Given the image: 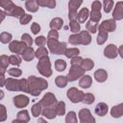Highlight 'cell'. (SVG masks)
I'll use <instances>...</instances> for the list:
<instances>
[{
    "label": "cell",
    "mask_w": 123,
    "mask_h": 123,
    "mask_svg": "<svg viewBox=\"0 0 123 123\" xmlns=\"http://www.w3.org/2000/svg\"><path fill=\"white\" fill-rule=\"evenodd\" d=\"M28 93L32 96H38L42 90H45L48 87V83L44 78L37 76L28 77Z\"/></svg>",
    "instance_id": "obj_1"
},
{
    "label": "cell",
    "mask_w": 123,
    "mask_h": 123,
    "mask_svg": "<svg viewBox=\"0 0 123 123\" xmlns=\"http://www.w3.org/2000/svg\"><path fill=\"white\" fill-rule=\"evenodd\" d=\"M47 47L50 53L55 55H64L67 50V45L65 42H60L58 39L47 38Z\"/></svg>",
    "instance_id": "obj_2"
},
{
    "label": "cell",
    "mask_w": 123,
    "mask_h": 123,
    "mask_svg": "<svg viewBox=\"0 0 123 123\" xmlns=\"http://www.w3.org/2000/svg\"><path fill=\"white\" fill-rule=\"evenodd\" d=\"M37 69L39 72V74L43 77H51L52 76V68H51V62L49 57H46L42 60H39L37 64Z\"/></svg>",
    "instance_id": "obj_3"
},
{
    "label": "cell",
    "mask_w": 123,
    "mask_h": 123,
    "mask_svg": "<svg viewBox=\"0 0 123 123\" xmlns=\"http://www.w3.org/2000/svg\"><path fill=\"white\" fill-rule=\"evenodd\" d=\"M102 8H103L102 2H100L98 0H95L91 3V12L89 14L90 21L98 24V22L100 21V19L102 17V14H101V9Z\"/></svg>",
    "instance_id": "obj_4"
},
{
    "label": "cell",
    "mask_w": 123,
    "mask_h": 123,
    "mask_svg": "<svg viewBox=\"0 0 123 123\" xmlns=\"http://www.w3.org/2000/svg\"><path fill=\"white\" fill-rule=\"evenodd\" d=\"M86 70L81 65H71L68 73H67V79L68 82H74L77 79H81L85 75Z\"/></svg>",
    "instance_id": "obj_5"
},
{
    "label": "cell",
    "mask_w": 123,
    "mask_h": 123,
    "mask_svg": "<svg viewBox=\"0 0 123 123\" xmlns=\"http://www.w3.org/2000/svg\"><path fill=\"white\" fill-rule=\"evenodd\" d=\"M66 96L67 98L74 104H77V103H80V102H83L84 100V96H85V93L78 89L77 87H70L67 91H66Z\"/></svg>",
    "instance_id": "obj_6"
},
{
    "label": "cell",
    "mask_w": 123,
    "mask_h": 123,
    "mask_svg": "<svg viewBox=\"0 0 123 123\" xmlns=\"http://www.w3.org/2000/svg\"><path fill=\"white\" fill-rule=\"evenodd\" d=\"M83 4L82 0H70L68 2V18L69 20L77 19L78 10Z\"/></svg>",
    "instance_id": "obj_7"
},
{
    "label": "cell",
    "mask_w": 123,
    "mask_h": 123,
    "mask_svg": "<svg viewBox=\"0 0 123 123\" xmlns=\"http://www.w3.org/2000/svg\"><path fill=\"white\" fill-rule=\"evenodd\" d=\"M80 123H96L94 116H92L88 109H82L78 112Z\"/></svg>",
    "instance_id": "obj_8"
},
{
    "label": "cell",
    "mask_w": 123,
    "mask_h": 123,
    "mask_svg": "<svg viewBox=\"0 0 123 123\" xmlns=\"http://www.w3.org/2000/svg\"><path fill=\"white\" fill-rule=\"evenodd\" d=\"M27 46L20 40H12L10 44H9V49L12 53H13L14 55H21L22 52L25 50Z\"/></svg>",
    "instance_id": "obj_9"
},
{
    "label": "cell",
    "mask_w": 123,
    "mask_h": 123,
    "mask_svg": "<svg viewBox=\"0 0 123 123\" xmlns=\"http://www.w3.org/2000/svg\"><path fill=\"white\" fill-rule=\"evenodd\" d=\"M57 103H58L57 98H56L55 94L52 93V92H46L43 95V97L41 98V100H40V104L42 105L43 108L52 107V106L56 105Z\"/></svg>",
    "instance_id": "obj_10"
},
{
    "label": "cell",
    "mask_w": 123,
    "mask_h": 123,
    "mask_svg": "<svg viewBox=\"0 0 123 123\" xmlns=\"http://www.w3.org/2000/svg\"><path fill=\"white\" fill-rule=\"evenodd\" d=\"M12 102H13V105L15 106V108L23 109V108H26L29 105L30 99H29L28 96H26L24 94H18V95L13 97Z\"/></svg>",
    "instance_id": "obj_11"
},
{
    "label": "cell",
    "mask_w": 123,
    "mask_h": 123,
    "mask_svg": "<svg viewBox=\"0 0 123 123\" xmlns=\"http://www.w3.org/2000/svg\"><path fill=\"white\" fill-rule=\"evenodd\" d=\"M104 56L110 60L115 59L118 56V48L112 43L108 44L104 49Z\"/></svg>",
    "instance_id": "obj_12"
},
{
    "label": "cell",
    "mask_w": 123,
    "mask_h": 123,
    "mask_svg": "<svg viewBox=\"0 0 123 123\" xmlns=\"http://www.w3.org/2000/svg\"><path fill=\"white\" fill-rule=\"evenodd\" d=\"M98 28L100 29H103L104 31L110 33V32H114L115 29H116V21L113 19V18H111V19H106L104 20L99 26Z\"/></svg>",
    "instance_id": "obj_13"
},
{
    "label": "cell",
    "mask_w": 123,
    "mask_h": 123,
    "mask_svg": "<svg viewBox=\"0 0 123 123\" xmlns=\"http://www.w3.org/2000/svg\"><path fill=\"white\" fill-rule=\"evenodd\" d=\"M5 87L10 91H20L19 87V79L16 78H8L6 81Z\"/></svg>",
    "instance_id": "obj_14"
},
{
    "label": "cell",
    "mask_w": 123,
    "mask_h": 123,
    "mask_svg": "<svg viewBox=\"0 0 123 123\" xmlns=\"http://www.w3.org/2000/svg\"><path fill=\"white\" fill-rule=\"evenodd\" d=\"M112 18L116 20L123 19V1H118L115 3V7L112 12Z\"/></svg>",
    "instance_id": "obj_15"
},
{
    "label": "cell",
    "mask_w": 123,
    "mask_h": 123,
    "mask_svg": "<svg viewBox=\"0 0 123 123\" xmlns=\"http://www.w3.org/2000/svg\"><path fill=\"white\" fill-rule=\"evenodd\" d=\"M25 14H26V13H25L24 9L21 8L20 6H17V5H14V6L12 8V10L7 12V15L12 16V17H16V18H19V19H20L21 17H23Z\"/></svg>",
    "instance_id": "obj_16"
},
{
    "label": "cell",
    "mask_w": 123,
    "mask_h": 123,
    "mask_svg": "<svg viewBox=\"0 0 123 123\" xmlns=\"http://www.w3.org/2000/svg\"><path fill=\"white\" fill-rule=\"evenodd\" d=\"M20 56L25 62H31L36 58V51L33 47H26Z\"/></svg>",
    "instance_id": "obj_17"
},
{
    "label": "cell",
    "mask_w": 123,
    "mask_h": 123,
    "mask_svg": "<svg viewBox=\"0 0 123 123\" xmlns=\"http://www.w3.org/2000/svg\"><path fill=\"white\" fill-rule=\"evenodd\" d=\"M93 77H94V79H95L96 82H98V83H104L108 79V72L105 69H103V68H99V69H97L94 72Z\"/></svg>",
    "instance_id": "obj_18"
},
{
    "label": "cell",
    "mask_w": 123,
    "mask_h": 123,
    "mask_svg": "<svg viewBox=\"0 0 123 123\" xmlns=\"http://www.w3.org/2000/svg\"><path fill=\"white\" fill-rule=\"evenodd\" d=\"M56 105H54L52 107L43 108V110H42V115L44 117H46L47 119H54V118H56V116H58L57 115V111H56Z\"/></svg>",
    "instance_id": "obj_19"
},
{
    "label": "cell",
    "mask_w": 123,
    "mask_h": 123,
    "mask_svg": "<svg viewBox=\"0 0 123 123\" xmlns=\"http://www.w3.org/2000/svg\"><path fill=\"white\" fill-rule=\"evenodd\" d=\"M108 111H109V108H108V105L104 102H100L96 105L95 107V113L99 116H105L107 113H108Z\"/></svg>",
    "instance_id": "obj_20"
},
{
    "label": "cell",
    "mask_w": 123,
    "mask_h": 123,
    "mask_svg": "<svg viewBox=\"0 0 123 123\" xmlns=\"http://www.w3.org/2000/svg\"><path fill=\"white\" fill-rule=\"evenodd\" d=\"M89 11H88V9L87 8H82L79 12H78V15H77V20H78V22L80 23V24H82V23H85L86 21V19L88 18V16H89Z\"/></svg>",
    "instance_id": "obj_21"
},
{
    "label": "cell",
    "mask_w": 123,
    "mask_h": 123,
    "mask_svg": "<svg viewBox=\"0 0 123 123\" xmlns=\"http://www.w3.org/2000/svg\"><path fill=\"white\" fill-rule=\"evenodd\" d=\"M10 64L9 57L6 55H1L0 57V76H4L5 72H7L8 65Z\"/></svg>",
    "instance_id": "obj_22"
},
{
    "label": "cell",
    "mask_w": 123,
    "mask_h": 123,
    "mask_svg": "<svg viewBox=\"0 0 123 123\" xmlns=\"http://www.w3.org/2000/svg\"><path fill=\"white\" fill-rule=\"evenodd\" d=\"M111 115L113 118H119V117L123 116V103L113 106L111 109Z\"/></svg>",
    "instance_id": "obj_23"
},
{
    "label": "cell",
    "mask_w": 123,
    "mask_h": 123,
    "mask_svg": "<svg viewBox=\"0 0 123 123\" xmlns=\"http://www.w3.org/2000/svg\"><path fill=\"white\" fill-rule=\"evenodd\" d=\"M92 85V78L89 75H84L80 80H79V86L82 88H88Z\"/></svg>",
    "instance_id": "obj_24"
},
{
    "label": "cell",
    "mask_w": 123,
    "mask_h": 123,
    "mask_svg": "<svg viewBox=\"0 0 123 123\" xmlns=\"http://www.w3.org/2000/svg\"><path fill=\"white\" fill-rule=\"evenodd\" d=\"M108 37H109V33L104 31L103 29H100L98 28V36H97V38H96V42L98 45H103L107 39H108Z\"/></svg>",
    "instance_id": "obj_25"
},
{
    "label": "cell",
    "mask_w": 123,
    "mask_h": 123,
    "mask_svg": "<svg viewBox=\"0 0 123 123\" xmlns=\"http://www.w3.org/2000/svg\"><path fill=\"white\" fill-rule=\"evenodd\" d=\"M25 8L30 12H36L39 9V6L37 4V0H27L25 2Z\"/></svg>",
    "instance_id": "obj_26"
},
{
    "label": "cell",
    "mask_w": 123,
    "mask_h": 123,
    "mask_svg": "<svg viewBox=\"0 0 123 123\" xmlns=\"http://www.w3.org/2000/svg\"><path fill=\"white\" fill-rule=\"evenodd\" d=\"M51 30H60L62 29V27L63 26V19L61 18V17H55L53 18L51 21H50V24H49Z\"/></svg>",
    "instance_id": "obj_27"
},
{
    "label": "cell",
    "mask_w": 123,
    "mask_h": 123,
    "mask_svg": "<svg viewBox=\"0 0 123 123\" xmlns=\"http://www.w3.org/2000/svg\"><path fill=\"white\" fill-rule=\"evenodd\" d=\"M67 83H68V79L66 76H63V75H59L55 79V84L59 88L65 87L67 86Z\"/></svg>",
    "instance_id": "obj_28"
},
{
    "label": "cell",
    "mask_w": 123,
    "mask_h": 123,
    "mask_svg": "<svg viewBox=\"0 0 123 123\" xmlns=\"http://www.w3.org/2000/svg\"><path fill=\"white\" fill-rule=\"evenodd\" d=\"M80 35V37H81V41H82V44L83 45H88L90 42H91V36L90 34L86 30L84 31H81L79 33Z\"/></svg>",
    "instance_id": "obj_29"
},
{
    "label": "cell",
    "mask_w": 123,
    "mask_h": 123,
    "mask_svg": "<svg viewBox=\"0 0 123 123\" xmlns=\"http://www.w3.org/2000/svg\"><path fill=\"white\" fill-rule=\"evenodd\" d=\"M42 110H43V107L40 104V102L35 103L32 106V110H31L32 111V115L34 117H38L40 114H42Z\"/></svg>",
    "instance_id": "obj_30"
},
{
    "label": "cell",
    "mask_w": 123,
    "mask_h": 123,
    "mask_svg": "<svg viewBox=\"0 0 123 123\" xmlns=\"http://www.w3.org/2000/svg\"><path fill=\"white\" fill-rule=\"evenodd\" d=\"M69 29H70V32H72L73 34H79L81 32V24L78 22L77 19L70 20L69 21Z\"/></svg>",
    "instance_id": "obj_31"
},
{
    "label": "cell",
    "mask_w": 123,
    "mask_h": 123,
    "mask_svg": "<svg viewBox=\"0 0 123 123\" xmlns=\"http://www.w3.org/2000/svg\"><path fill=\"white\" fill-rule=\"evenodd\" d=\"M48 51L49 50L44 46L43 47H38L36 51V58L38 59V61H39V60H42V59L48 57Z\"/></svg>",
    "instance_id": "obj_32"
},
{
    "label": "cell",
    "mask_w": 123,
    "mask_h": 123,
    "mask_svg": "<svg viewBox=\"0 0 123 123\" xmlns=\"http://www.w3.org/2000/svg\"><path fill=\"white\" fill-rule=\"evenodd\" d=\"M80 54V50L77 47H72V48H67V50L65 51L64 56L68 59H73L75 57H78Z\"/></svg>",
    "instance_id": "obj_33"
},
{
    "label": "cell",
    "mask_w": 123,
    "mask_h": 123,
    "mask_svg": "<svg viewBox=\"0 0 123 123\" xmlns=\"http://www.w3.org/2000/svg\"><path fill=\"white\" fill-rule=\"evenodd\" d=\"M39 7H46L49 9H54L56 7V0H37Z\"/></svg>",
    "instance_id": "obj_34"
},
{
    "label": "cell",
    "mask_w": 123,
    "mask_h": 123,
    "mask_svg": "<svg viewBox=\"0 0 123 123\" xmlns=\"http://www.w3.org/2000/svg\"><path fill=\"white\" fill-rule=\"evenodd\" d=\"M16 118L21 120V121H24L26 123H28L30 121V115H29V111L27 110H22L20 111L17 112L16 114Z\"/></svg>",
    "instance_id": "obj_35"
},
{
    "label": "cell",
    "mask_w": 123,
    "mask_h": 123,
    "mask_svg": "<svg viewBox=\"0 0 123 123\" xmlns=\"http://www.w3.org/2000/svg\"><path fill=\"white\" fill-rule=\"evenodd\" d=\"M12 35L11 34V33H8V32H2L1 34H0V41H1V43H4V44H6V43H11L12 40Z\"/></svg>",
    "instance_id": "obj_36"
},
{
    "label": "cell",
    "mask_w": 123,
    "mask_h": 123,
    "mask_svg": "<svg viewBox=\"0 0 123 123\" xmlns=\"http://www.w3.org/2000/svg\"><path fill=\"white\" fill-rule=\"evenodd\" d=\"M81 66H82L86 71H89V70H91V69L94 67V62H93L91 59H89V58L84 59Z\"/></svg>",
    "instance_id": "obj_37"
},
{
    "label": "cell",
    "mask_w": 123,
    "mask_h": 123,
    "mask_svg": "<svg viewBox=\"0 0 123 123\" xmlns=\"http://www.w3.org/2000/svg\"><path fill=\"white\" fill-rule=\"evenodd\" d=\"M66 66H67V64H66V62L64 60H62V59L56 60V62H55V68H56L57 71H59V72L64 71Z\"/></svg>",
    "instance_id": "obj_38"
},
{
    "label": "cell",
    "mask_w": 123,
    "mask_h": 123,
    "mask_svg": "<svg viewBox=\"0 0 123 123\" xmlns=\"http://www.w3.org/2000/svg\"><path fill=\"white\" fill-rule=\"evenodd\" d=\"M14 5L15 4L11 0H3V1L0 2V6H1V8H3V11H5L6 13L8 12H10Z\"/></svg>",
    "instance_id": "obj_39"
},
{
    "label": "cell",
    "mask_w": 123,
    "mask_h": 123,
    "mask_svg": "<svg viewBox=\"0 0 123 123\" xmlns=\"http://www.w3.org/2000/svg\"><path fill=\"white\" fill-rule=\"evenodd\" d=\"M65 103L63 101H59L56 105V111H57V115L59 116H62L65 114Z\"/></svg>",
    "instance_id": "obj_40"
},
{
    "label": "cell",
    "mask_w": 123,
    "mask_h": 123,
    "mask_svg": "<svg viewBox=\"0 0 123 123\" xmlns=\"http://www.w3.org/2000/svg\"><path fill=\"white\" fill-rule=\"evenodd\" d=\"M9 62L11 64L14 65V66H19L21 64V62H22V58L19 56V55H11L9 56Z\"/></svg>",
    "instance_id": "obj_41"
},
{
    "label": "cell",
    "mask_w": 123,
    "mask_h": 123,
    "mask_svg": "<svg viewBox=\"0 0 123 123\" xmlns=\"http://www.w3.org/2000/svg\"><path fill=\"white\" fill-rule=\"evenodd\" d=\"M103 10L106 13H109L111 12V10L113 9V5H114V2L112 0H104L103 3Z\"/></svg>",
    "instance_id": "obj_42"
},
{
    "label": "cell",
    "mask_w": 123,
    "mask_h": 123,
    "mask_svg": "<svg viewBox=\"0 0 123 123\" xmlns=\"http://www.w3.org/2000/svg\"><path fill=\"white\" fill-rule=\"evenodd\" d=\"M21 41L27 46V47H32V45H33V43H34V39H33V37L29 35V34H23L22 36H21Z\"/></svg>",
    "instance_id": "obj_43"
},
{
    "label": "cell",
    "mask_w": 123,
    "mask_h": 123,
    "mask_svg": "<svg viewBox=\"0 0 123 123\" xmlns=\"http://www.w3.org/2000/svg\"><path fill=\"white\" fill-rule=\"evenodd\" d=\"M65 123H78L77 121V114L75 111H68L65 115Z\"/></svg>",
    "instance_id": "obj_44"
},
{
    "label": "cell",
    "mask_w": 123,
    "mask_h": 123,
    "mask_svg": "<svg viewBox=\"0 0 123 123\" xmlns=\"http://www.w3.org/2000/svg\"><path fill=\"white\" fill-rule=\"evenodd\" d=\"M86 31L89 33V34H95L97 32V28H98V24L97 23H94L90 20H88L86 23Z\"/></svg>",
    "instance_id": "obj_45"
},
{
    "label": "cell",
    "mask_w": 123,
    "mask_h": 123,
    "mask_svg": "<svg viewBox=\"0 0 123 123\" xmlns=\"http://www.w3.org/2000/svg\"><path fill=\"white\" fill-rule=\"evenodd\" d=\"M68 42H69L70 44H72V45H79V44H82L80 35H79V34H72V35L69 36V37H68Z\"/></svg>",
    "instance_id": "obj_46"
},
{
    "label": "cell",
    "mask_w": 123,
    "mask_h": 123,
    "mask_svg": "<svg viewBox=\"0 0 123 123\" xmlns=\"http://www.w3.org/2000/svg\"><path fill=\"white\" fill-rule=\"evenodd\" d=\"M8 74L11 76V77H13V78H18L22 75V71L21 69H19L18 67H12L10 69H8Z\"/></svg>",
    "instance_id": "obj_47"
},
{
    "label": "cell",
    "mask_w": 123,
    "mask_h": 123,
    "mask_svg": "<svg viewBox=\"0 0 123 123\" xmlns=\"http://www.w3.org/2000/svg\"><path fill=\"white\" fill-rule=\"evenodd\" d=\"M35 44L38 47H43L45 44H47V38L44 36H38L35 38Z\"/></svg>",
    "instance_id": "obj_48"
},
{
    "label": "cell",
    "mask_w": 123,
    "mask_h": 123,
    "mask_svg": "<svg viewBox=\"0 0 123 123\" xmlns=\"http://www.w3.org/2000/svg\"><path fill=\"white\" fill-rule=\"evenodd\" d=\"M94 101H95V96L92 93H85L83 103H85L86 105H91L94 103Z\"/></svg>",
    "instance_id": "obj_49"
},
{
    "label": "cell",
    "mask_w": 123,
    "mask_h": 123,
    "mask_svg": "<svg viewBox=\"0 0 123 123\" xmlns=\"http://www.w3.org/2000/svg\"><path fill=\"white\" fill-rule=\"evenodd\" d=\"M19 87H20V91L28 93V80L24 78L19 79Z\"/></svg>",
    "instance_id": "obj_50"
},
{
    "label": "cell",
    "mask_w": 123,
    "mask_h": 123,
    "mask_svg": "<svg viewBox=\"0 0 123 123\" xmlns=\"http://www.w3.org/2000/svg\"><path fill=\"white\" fill-rule=\"evenodd\" d=\"M7 118V110L4 105H0V122H4Z\"/></svg>",
    "instance_id": "obj_51"
},
{
    "label": "cell",
    "mask_w": 123,
    "mask_h": 123,
    "mask_svg": "<svg viewBox=\"0 0 123 123\" xmlns=\"http://www.w3.org/2000/svg\"><path fill=\"white\" fill-rule=\"evenodd\" d=\"M32 18H33V16H32L31 14L26 13L23 17H21V18L19 19V22H20L21 25H26V24H28V23L32 20Z\"/></svg>",
    "instance_id": "obj_52"
},
{
    "label": "cell",
    "mask_w": 123,
    "mask_h": 123,
    "mask_svg": "<svg viewBox=\"0 0 123 123\" xmlns=\"http://www.w3.org/2000/svg\"><path fill=\"white\" fill-rule=\"evenodd\" d=\"M31 31H32V33L34 35H37L40 32V25L38 23H37V22L32 23V25H31Z\"/></svg>",
    "instance_id": "obj_53"
},
{
    "label": "cell",
    "mask_w": 123,
    "mask_h": 123,
    "mask_svg": "<svg viewBox=\"0 0 123 123\" xmlns=\"http://www.w3.org/2000/svg\"><path fill=\"white\" fill-rule=\"evenodd\" d=\"M83 60H84V59H83L82 57L78 56V57H75V58L71 59L70 63H71V65H82Z\"/></svg>",
    "instance_id": "obj_54"
},
{
    "label": "cell",
    "mask_w": 123,
    "mask_h": 123,
    "mask_svg": "<svg viewBox=\"0 0 123 123\" xmlns=\"http://www.w3.org/2000/svg\"><path fill=\"white\" fill-rule=\"evenodd\" d=\"M47 38H52V39H59V33L56 30H50L47 35Z\"/></svg>",
    "instance_id": "obj_55"
},
{
    "label": "cell",
    "mask_w": 123,
    "mask_h": 123,
    "mask_svg": "<svg viewBox=\"0 0 123 123\" xmlns=\"http://www.w3.org/2000/svg\"><path fill=\"white\" fill-rule=\"evenodd\" d=\"M6 81H7V79L5 78V76H0V86H1V87L5 86Z\"/></svg>",
    "instance_id": "obj_56"
},
{
    "label": "cell",
    "mask_w": 123,
    "mask_h": 123,
    "mask_svg": "<svg viewBox=\"0 0 123 123\" xmlns=\"http://www.w3.org/2000/svg\"><path fill=\"white\" fill-rule=\"evenodd\" d=\"M118 55L121 57V59H123V44L118 47Z\"/></svg>",
    "instance_id": "obj_57"
},
{
    "label": "cell",
    "mask_w": 123,
    "mask_h": 123,
    "mask_svg": "<svg viewBox=\"0 0 123 123\" xmlns=\"http://www.w3.org/2000/svg\"><path fill=\"white\" fill-rule=\"evenodd\" d=\"M0 15H1V18H0V21L2 22V21L4 20V18H5V16L7 15V13L5 12V11H3V10H1V11H0Z\"/></svg>",
    "instance_id": "obj_58"
},
{
    "label": "cell",
    "mask_w": 123,
    "mask_h": 123,
    "mask_svg": "<svg viewBox=\"0 0 123 123\" xmlns=\"http://www.w3.org/2000/svg\"><path fill=\"white\" fill-rule=\"evenodd\" d=\"M37 123H48L43 117H38V120H37Z\"/></svg>",
    "instance_id": "obj_59"
},
{
    "label": "cell",
    "mask_w": 123,
    "mask_h": 123,
    "mask_svg": "<svg viewBox=\"0 0 123 123\" xmlns=\"http://www.w3.org/2000/svg\"><path fill=\"white\" fill-rule=\"evenodd\" d=\"M12 123H26V122H24V121H21V120H19V119H14V120H12Z\"/></svg>",
    "instance_id": "obj_60"
},
{
    "label": "cell",
    "mask_w": 123,
    "mask_h": 123,
    "mask_svg": "<svg viewBox=\"0 0 123 123\" xmlns=\"http://www.w3.org/2000/svg\"><path fill=\"white\" fill-rule=\"evenodd\" d=\"M0 94H1L0 99H3V97H4V91H3V90H0Z\"/></svg>",
    "instance_id": "obj_61"
}]
</instances>
